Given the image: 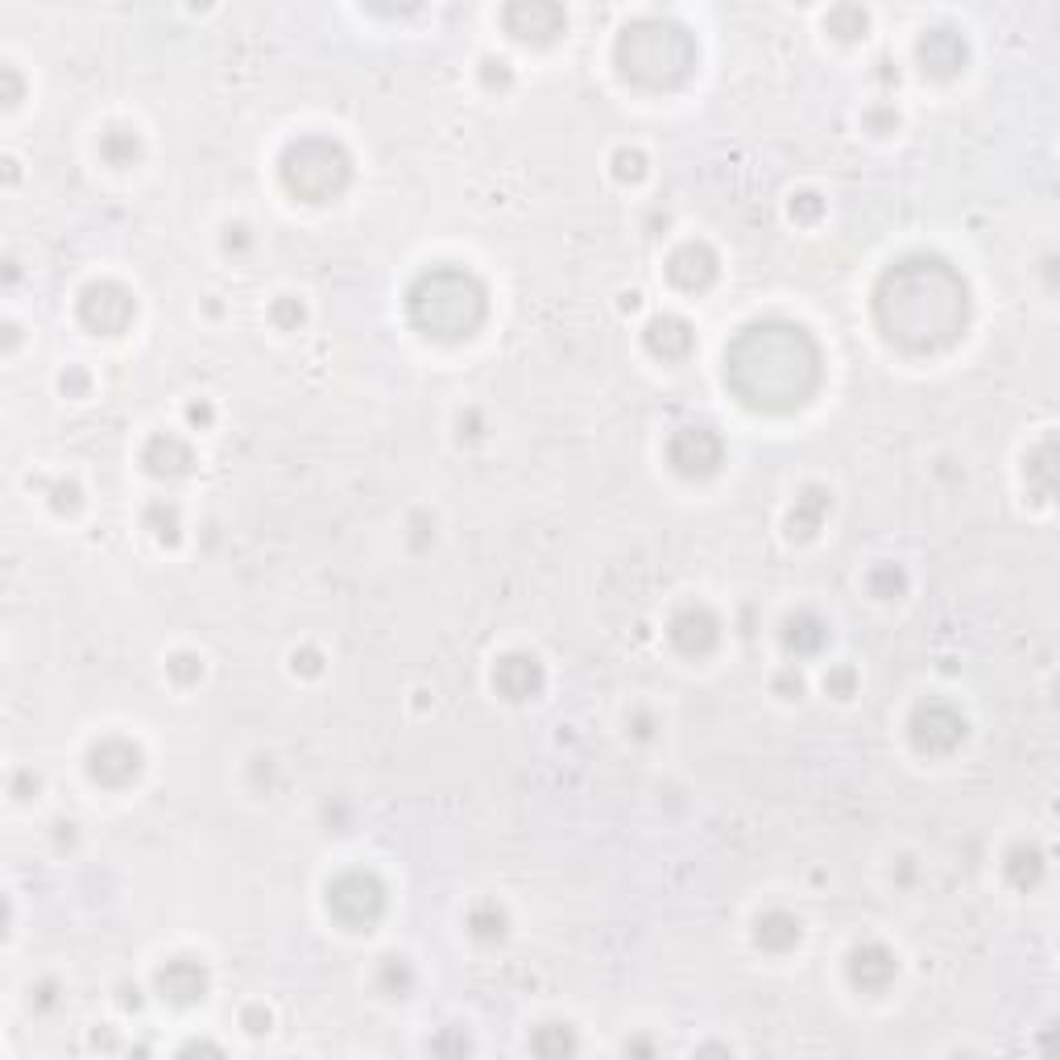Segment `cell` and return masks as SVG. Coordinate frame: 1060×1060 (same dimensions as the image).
Here are the masks:
<instances>
[{"instance_id": "obj_8", "label": "cell", "mask_w": 1060, "mask_h": 1060, "mask_svg": "<svg viewBox=\"0 0 1060 1060\" xmlns=\"http://www.w3.org/2000/svg\"><path fill=\"white\" fill-rule=\"evenodd\" d=\"M969 725H965L962 709L948 701H920L907 717V737L920 754H953L965 742Z\"/></svg>"}, {"instance_id": "obj_32", "label": "cell", "mask_w": 1060, "mask_h": 1060, "mask_svg": "<svg viewBox=\"0 0 1060 1060\" xmlns=\"http://www.w3.org/2000/svg\"><path fill=\"white\" fill-rule=\"evenodd\" d=\"M270 319H274L282 332H298V324L307 319V307H303L294 294H277L274 303H270Z\"/></svg>"}, {"instance_id": "obj_27", "label": "cell", "mask_w": 1060, "mask_h": 1060, "mask_svg": "<svg viewBox=\"0 0 1060 1060\" xmlns=\"http://www.w3.org/2000/svg\"><path fill=\"white\" fill-rule=\"evenodd\" d=\"M374 982H377V990H381V995H390V998H407L410 990H414V969H410L407 957H398V953H390V957H381V962H377Z\"/></svg>"}, {"instance_id": "obj_35", "label": "cell", "mask_w": 1060, "mask_h": 1060, "mask_svg": "<svg viewBox=\"0 0 1060 1060\" xmlns=\"http://www.w3.org/2000/svg\"><path fill=\"white\" fill-rule=\"evenodd\" d=\"M862 125L874 133V137H891V133L899 129V113L891 108V104H874V108L862 116Z\"/></svg>"}, {"instance_id": "obj_36", "label": "cell", "mask_w": 1060, "mask_h": 1060, "mask_svg": "<svg viewBox=\"0 0 1060 1060\" xmlns=\"http://www.w3.org/2000/svg\"><path fill=\"white\" fill-rule=\"evenodd\" d=\"M820 212H825V199L816 196V191H799V196H791V220L812 224V220H820Z\"/></svg>"}, {"instance_id": "obj_10", "label": "cell", "mask_w": 1060, "mask_h": 1060, "mask_svg": "<svg viewBox=\"0 0 1060 1060\" xmlns=\"http://www.w3.org/2000/svg\"><path fill=\"white\" fill-rule=\"evenodd\" d=\"M154 990H158L166 1003H175V1007H196V1003H203L208 990H212V969H208L203 957L179 953V957H170V962L158 965Z\"/></svg>"}, {"instance_id": "obj_7", "label": "cell", "mask_w": 1060, "mask_h": 1060, "mask_svg": "<svg viewBox=\"0 0 1060 1060\" xmlns=\"http://www.w3.org/2000/svg\"><path fill=\"white\" fill-rule=\"evenodd\" d=\"M80 324L96 336H120L129 332L133 319H137V298H133L129 286H120L113 277H99V282H87L80 291Z\"/></svg>"}, {"instance_id": "obj_38", "label": "cell", "mask_w": 1060, "mask_h": 1060, "mask_svg": "<svg viewBox=\"0 0 1060 1060\" xmlns=\"http://www.w3.org/2000/svg\"><path fill=\"white\" fill-rule=\"evenodd\" d=\"M481 80H485V87H510V83H514V71H510L506 59H485V63H481Z\"/></svg>"}, {"instance_id": "obj_30", "label": "cell", "mask_w": 1060, "mask_h": 1060, "mask_svg": "<svg viewBox=\"0 0 1060 1060\" xmlns=\"http://www.w3.org/2000/svg\"><path fill=\"white\" fill-rule=\"evenodd\" d=\"M531 1048H535L538 1057H564V1052H576V1031L568 1028V1024H543V1028H535V1036H531Z\"/></svg>"}, {"instance_id": "obj_26", "label": "cell", "mask_w": 1060, "mask_h": 1060, "mask_svg": "<svg viewBox=\"0 0 1060 1060\" xmlns=\"http://www.w3.org/2000/svg\"><path fill=\"white\" fill-rule=\"evenodd\" d=\"M907 585H912V576H907V568L903 564H874V568L865 571V592L874 597V601H899V597H907Z\"/></svg>"}, {"instance_id": "obj_11", "label": "cell", "mask_w": 1060, "mask_h": 1060, "mask_svg": "<svg viewBox=\"0 0 1060 1060\" xmlns=\"http://www.w3.org/2000/svg\"><path fill=\"white\" fill-rule=\"evenodd\" d=\"M146 770V754L129 737H99L87 751V775L99 787H129Z\"/></svg>"}, {"instance_id": "obj_42", "label": "cell", "mask_w": 1060, "mask_h": 1060, "mask_svg": "<svg viewBox=\"0 0 1060 1060\" xmlns=\"http://www.w3.org/2000/svg\"><path fill=\"white\" fill-rule=\"evenodd\" d=\"M241 1024H245L249 1036H262V1031H270V1011H262V1007H249Z\"/></svg>"}, {"instance_id": "obj_28", "label": "cell", "mask_w": 1060, "mask_h": 1060, "mask_svg": "<svg viewBox=\"0 0 1060 1060\" xmlns=\"http://www.w3.org/2000/svg\"><path fill=\"white\" fill-rule=\"evenodd\" d=\"M825 30H829L832 38H841V42H858V38H865V30H870V13L858 9V4H837V9L825 17Z\"/></svg>"}, {"instance_id": "obj_23", "label": "cell", "mask_w": 1060, "mask_h": 1060, "mask_svg": "<svg viewBox=\"0 0 1060 1060\" xmlns=\"http://www.w3.org/2000/svg\"><path fill=\"white\" fill-rule=\"evenodd\" d=\"M1003 874H1007V882H1011L1015 891L1036 886V882L1045 879V849L1036 846V841H1015V846L1007 849V858H1003Z\"/></svg>"}, {"instance_id": "obj_47", "label": "cell", "mask_w": 1060, "mask_h": 1060, "mask_svg": "<svg viewBox=\"0 0 1060 1060\" xmlns=\"http://www.w3.org/2000/svg\"><path fill=\"white\" fill-rule=\"evenodd\" d=\"M634 737H651V717H647V713L634 717Z\"/></svg>"}, {"instance_id": "obj_13", "label": "cell", "mask_w": 1060, "mask_h": 1060, "mask_svg": "<svg viewBox=\"0 0 1060 1060\" xmlns=\"http://www.w3.org/2000/svg\"><path fill=\"white\" fill-rule=\"evenodd\" d=\"M668 642L684 659H704L717 651L721 642V621L709 605H684L675 609V618L668 621Z\"/></svg>"}, {"instance_id": "obj_41", "label": "cell", "mask_w": 1060, "mask_h": 1060, "mask_svg": "<svg viewBox=\"0 0 1060 1060\" xmlns=\"http://www.w3.org/2000/svg\"><path fill=\"white\" fill-rule=\"evenodd\" d=\"M249 245H253V237H249L245 224H229V229H224V249H229V253H245Z\"/></svg>"}, {"instance_id": "obj_45", "label": "cell", "mask_w": 1060, "mask_h": 1060, "mask_svg": "<svg viewBox=\"0 0 1060 1060\" xmlns=\"http://www.w3.org/2000/svg\"><path fill=\"white\" fill-rule=\"evenodd\" d=\"M4 80H9V108L17 104V96H21V80H17L13 66H4Z\"/></svg>"}, {"instance_id": "obj_6", "label": "cell", "mask_w": 1060, "mask_h": 1060, "mask_svg": "<svg viewBox=\"0 0 1060 1060\" xmlns=\"http://www.w3.org/2000/svg\"><path fill=\"white\" fill-rule=\"evenodd\" d=\"M390 907V891L374 870H344L327 882V915L348 932H369Z\"/></svg>"}, {"instance_id": "obj_43", "label": "cell", "mask_w": 1060, "mask_h": 1060, "mask_svg": "<svg viewBox=\"0 0 1060 1060\" xmlns=\"http://www.w3.org/2000/svg\"><path fill=\"white\" fill-rule=\"evenodd\" d=\"M212 419H216L212 402H191V407H187V423L191 427H212Z\"/></svg>"}, {"instance_id": "obj_34", "label": "cell", "mask_w": 1060, "mask_h": 1060, "mask_svg": "<svg viewBox=\"0 0 1060 1060\" xmlns=\"http://www.w3.org/2000/svg\"><path fill=\"white\" fill-rule=\"evenodd\" d=\"M825 692H829L832 701H849L853 692H858V671L849 668V663H837V668L825 671Z\"/></svg>"}, {"instance_id": "obj_25", "label": "cell", "mask_w": 1060, "mask_h": 1060, "mask_svg": "<svg viewBox=\"0 0 1060 1060\" xmlns=\"http://www.w3.org/2000/svg\"><path fill=\"white\" fill-rule=\"evenodd\" d=\"M464 924H469V936H473V941L493 945V941H502L510 932V915L497 899H481V903L469 907V920H464Z\"/></svg>"}, {"instance_id": "obj_37", "label": "cell", "mask_w": 1060, "mask_h": 1060, "mask_svg": "<svg viewBox=\"0 0 1060 1060\" xmlns=\"http://www.w3.org/2000/svg\"><path fill=\"white\" fill-rule=\"evenodd\" d=\"M80 502H83V493H80V485H75V481H59V485L50 490V506L59 510V514L80 510Z\"/></svg>"}, {"instance_id": "obj_4", "label": "cell", "mask_w": 1060, "mask_h": 1060, "mask_svg": "<svg viewBox=\"0 0 1060 1060\" xmlns=\"http://www.w3.org/2000/svg\"><path fill=\"white\" fill-rule=\"evenodd\" d=\"M613 63H618L621 80L663 92V87H680V83L692 80L696 42L684 25L663 21V17H647V21H634L618 33Z\"/></svg>"}, {"instance_id": "obj_14", "label": "cell", "mask_w": 1060, "mask_h": 1060, "mask_svg": "<svg viewBox=\"0 0 1060 1060\" xmlns=\"http://www.w3.org/2000/svg\"><path fill=\"white\" fill-rule=\"evenodd\" d=\"M846 974H849V986H853V990H862V995H882V990L899 978L895 948H886L882 941H862V945H853L846 957Z\"/></svg>"}, {"instance_id": "obj_18", "label": "cell", "mask_w": 1060, "mask_h": 1060, "mask_svg": "<svg viewBox=\"0 0 1060 1060\" xmlns=\"http://www.w3.org/2000/svg\"><path fill=\"white\" fill-rule=\"evenodd\" d=\"M642 344H647L651 357L668 360V365H680V360L692 357L696 332H692V324H688L684 315H654L651 324L642 327Z\"/></svg>"}, {"instance_id": "obj_29", "label": "cell", "mask_w": 1060, "mask_h": 1060, "mask_svg": "<svg viewBox=\"0 0 1060 1060\" xmlns=\"http://www.w3.org/2000/svg\"><path fill=\"white\" fill-rule=\"evenodd\" d=\"M146 531L158 543H179L182 535V510L175 506V502H154V506H146Z\"/></svg>"}, {"instance_id": "obj_12", "label": "cell", "mask_w": 1060, "mask_h": 1060, "mask_svg": "<svg viewBox=\"0 0 1060 1060\" xmlns=\"http://www.w3.org/2000/svg\"><path fill=\"white\" fill-rule=\"evenodd\" d=\"M502 25L510 30L514 42H526V46H547L555 42L564 25H568V13L552 4V0H523V4H510L502 9Z\"/></svg>"}, {"instance_id": "obj_22", "label": "cell", "mask_w": 1060, "mask_h": 1060, "mask_svg": "<svg viewBox=\"0 0 1060 1060\" xmlns=\"http://www.w3.org/2000/svg\"><path fill=\"white\" fill-rule=\"evenodd\" d=\"M829 514H832V493L825 490V485H808V490H799L796 506L787 510V535L816 538Z\"/></svg>"}, {"instance_id": "obj_48", "label": "cell", "mask_w": 1060, "mask_h": 1060, "mask_svg": "<svg viewBox=\"0 0 1060 1060\" xmlns=\"http://www.w3.org/2000/svg\"><path fill=\"white\" fill-rule=\"evenodd\" d=\"M187 1052H220L216 1045H187Z\"/></svg>"}, {"instance_id": "obj_17", "label": "cell", "mask_w": 1060, "mask_h": 1060, "mask_svg": "<svg viewBox=\"0 0 1060 1060\" xmlns=\"http://www.w3.org/2000/svg\"><path fill=\"white\" fill-rule=\"evenodd\" d=\"M915 54H920L924 75H932V80H953V75H962L965 63H969L965 38L957 30H948V25H936V30L924 33Z\"/></svg>"}, {"instance_id": "obj_9", "label": "cell", "mask_w": 1060, "mask_h": 1060, "mask_svg": "<svg viewBox=\"0 0 1060 1060\" xmlns=\"http://www.w3.org/2000/svg\"><path fill=\"white\" fill-rule=\"evenodd\" d=\"M668 464L684 481H709L725 464V440L713 427H680L668 440Z\"/></svg>"}, {"instance_id": "obj_5", "label": "cell", "mask_w": 1060, "mask_h": 1060, "mask_svg": "<svg viewBox=\"0 0 1060 1060\" xmlns=\"http://www.w3.org/2000/svg\"><path fill=\"white\" fill-rule=\"evenodd\" d=\"M277 179L298 203H332L353 182V154L336 137H298L282 149Z\"/></svg>"}, {"instance_id": "obj_20", "label": "cell", "mask_w": 1060, "mask_h": 1060, "mask_svg": "<svg viewBox=\"0 0 1060 1060\" xmlns=\"http://www.w3.org/2000/svg\"><path fill=\"white\" fill-rule=\"evenodd\" d=\"M779 642H784L787 654L796 659H808V654H820L825 642H829V621L812 613V609H796L787 613L784 626H779Z\"/></svg>"}, {"instance_id": "obj_1", "label": "cell", "mask_w": 1060, "mask_h": 1060, "mask_svg": "<svg viewBox=\"0 0 1060 1060\" xmlns=\"http://www.w3.org/2000/svg\"><path fill=\"white\" fill-rule=\"evenodd\" d=\"M874 319L882 336L907 353H941L965 336L969 286L965 277L928 253L899 258L874 291Z\"/></svg>"}, {"instance_id": "obj_19", "label": "cell", "mask_w": 1060, "mask_h": 1060, "mask_svg": "<svg viewBox=\"0 0 1060 1060\" xmlns=\"http://www.w3.org/2000/svg\"><path fill=\"white\" fill-rule=\"evenodd\" d=\"M141 464H146V473L162 476V481H179V476H187L196 469V452H191V443L182 440V435L158 431V435H149L146 448H141Z\"/></svg>"}, {"instance_id": "obj_21", "label": "cell", "mask_w": 1060, "mask_h": 1060, "mask_svg": "<svg viewBox=\"0 0 1060 1060\" xmlns=\"http://www.w3.org/2000/svg\"><path fill=\"white\" fill-rule=\"evenodd\" d=\"M799 936H804V924H799V915L787 912V907H767V912L754 915V945L767 948V953L796 948Z\"/></svg>"}, {"instance_id": "obj_16", "label": "cell", "mask_w": 1060, "mask_h": 1060, "mask_svg": "<svg viewBox=\"0 0 1060 1060\" xmlns=\"http://www.w3.org/2000/svg\"><path fill=\"white\" fill-rule=\"evenodd\" d=\"M721 274L717 253L704 245V241H688L668 258V282L684 294H704Z\"/></svg>"}, {"instance_id": "obj_31", "label": "cell", "mask_w": 1060, "mask_h": 1060, "mask_svg": "<svg viewBox=\"0 0 1060 1060\" xmlns=\"http://www.w3.org/2000/svg\"><path fill=\"white\" fill-rule=\"evenodd\" d=\"M609 166H613V179L618 182H642V175H647V154H642V149L621 146V149H613Z\"/></svg>"}, {"instance_id": "obj_39", "label": "cell", "mask_w": 1060, "mask_h": 1060, "mask_svg": "<svg viewBox=\"0 0 1060 1060\" xmlns=\"http://www.w3.org/2000/svg\"><path fill=\"white\" fill-rule=\"evenodd\" d=\"M775 692H779L784 701H799V696H804V675H799L796 668H784L775 675Z\"/></svg>"}, {"instance_id": "obj_15", "label": "cell", "mask_w": 1060, "mask_h": 1060, "mask_svg": "<svg viewBox=\"0 0 1060 1060\" xmlns=\"http://www.w3.org/2000/svg\"><path fill=\"white\" fill-rule=\"evenodd\" d=\"M493 688H497L502 701L526 704L547 688V668L538 663V654H526V651L502 654L497 668H493Z\"/></svg>"}, {"instance_id": "obj_33", "label": "cell", "mask_w": 1060, "mask_h": 1060, "mask_svg": "<svg viewBox=\"0 0 1060 1060\" xmlns=\"http://www.w3.org/2000/svg\"><path fill=\"white\" fill-rule=\"evenodd\" d=\"M166 675L175 680V684H196V680H203V659L199 654H191V651H179V654H170V663H166Z\"/></svg>"}, {"instance_id": "obj_44", "label": "cell", "mask_w": 1060, "mask_h": 1060, "mask_svg": "<svg viewBox=\"0 0 1060 1060\" xmlns=\"http://www.w3.org/2000/svg\"><path fill=\"white\" fill-rule=\"evenodd\" d=\"M66 393H83L87 390V374H80V369H71V374H63V381H59Z\"/></svg>"}, {"instance_id": "obj_2", "label": "cell", "mask_w": 1060, "mask_h": 1060, "mask_svg": "<svg viewBox=\"0 0 1060 1060\" xmlns=\"http://www.w3.org/2000/svg\"><path fill=\"white\" fill-rule=\"evenodd\" d=\"M725 386L737 402L767 414H787L812 402L820 386V348L808 327L791 319L746 324L725 344Z\"/></svg>"}, {"instance_id": "obj_24", "label": "cell", "mask_w": 1060, "mask_h": 1060, "mask_svg": "<svg viewBox=\"0 0 1060 1060\" xmlns=\"http://www.w3.org/2000/svg\"><path fill=\"white\" fill-rule=\"evenodd\" d=\"M141 154H146V141H141V133L129 129V125H113V129L99 137V158L108 166H116V170H129L133 162H141Z\"/></svg>"}, {"instance_id": "obj_46", "label": "cell", "mask_w": 1060, "mask_h": 1060, "mask_svg": "<svg viewBox=\"0 0 1060 1060\" xmlns=\"http://www.w3.org/2000/svg\"><path fill=\"white\" fill-rule=\"evenodd\" d=\"M54 1003V982H42L38 986V1007H50Z\"/></svg>"}, {"instance_id": "obj_40", "label": "cell", "mask_w": 1060, "mask_h": 1060, "mask_svg": "<svg viewBox=\"0 0 1060 1060\" xmlns=\"http://www.w3.org/2000/svg\"><path fill=\"white\" fill-rule=\"evenodd\" d=\"M291 668L298 671V675H319V671H324V654L315 651V647H303V651L291 654Z\"/></svg>"}, {"instance_id": "obj_3", "label": "cell", "mask_w": 1060, "mask_h": 1060, "mask_svg": "<svg viewBox=\"0 0 1060 1060\" xmlns=\"http://www.w3.org/2000/svg\"><path fill=\"white\" fill-rule=\"evenodd\" d=\"M485 315H490V291L464 265H431L407 291V319L423 340H473Z\"/></svg>"}]
</instances>
